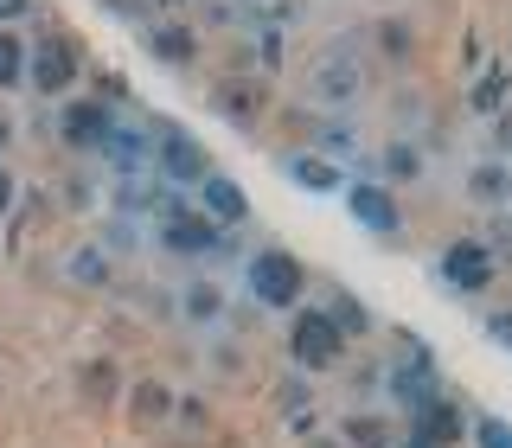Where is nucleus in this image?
I'll return each instance as SVG.
<instances>
[{
	"label": "nucleus",
	"instance_id": "nucleus-1",
	"mask_svg": "<svg viewBox=\"0 0 512 448\" xmlns=\"http://www.w3.org/2000/svg\"><path fill=\"white\" fill-rule=\"evenodd\" d=\"M244 295L250 308H269V314H295L308 301V263L282 244H263L244 256Z\"/></svg>",
	"mask_w": 512,
	"mask_h": 448
},
{
	"label": "nucleus",
	"instance_id": "nucleus-2",
	"mask_svg": "<svg viewBox=\"0 0 512 448\" xmlns=\"http://www.w3.org/2000/svg\"><path fill=\"white\" fill-rule=\"evenodd\" d=\"M148 167H154V180H167V186H180V192H199L205 173H218L212 154H205V141L192 135V128H180L173 116H154L148 122Z\"/></svg>",
	"mask_w": 512,
	"mask_h": 448
},
{
	"label": "nucleus",
	"instance_id": "nucleus-3",
	"mask_svg": "<svg viewBox=\"0 0 512 448\" xmlns=\"http://www.w3.org/2000/svg\"><path fill=\"white\" fill-rule=\"evenodd\" d=\"M436 282L448 295H487L500 282V250L487 237H448L442 256H436Z\"/></svg>",
	"mask_w": 512,
	"mask_h": 448
},
{
	"label": "nucleus",
	"instance_id": "nucleus-4",
	"mask_svg": "<svg viewBox=\"0 0 512 448\" xmlns=\"http://www.w3.org/2000/svg\"><path fill=\"white\" fill-rule=\"evenodd\" d=\"M77 77H84V45L71 39V32H45L39 45H26V84L39 96H71Z\"/></svg>",
	"mask_w": 512,
	"mask_h": 448
},
{
	"label": "nucleus",
	"instance_id": "nucleus-5",
	"mask_svg": "<svg viewBox=\"0 0 512 448\" xmlns=\"http://www.w3.org/2000/svg\"><path fill=\"white\" fill-rule=\"evenodd\" d=\"M154 244L167 250V256H186V263H218V256H231V231L212 224L199 205H180L173 218H160Z\"/></svg>",
	"mask_w": 512,
	"mask_h": 448
},
{
	"label": "nucleus",
	"instance_id": "nucleus-6",
	"mask_svg": "<svg viewBox=\"0 0 512 448\" xmlns=\"http://www.w3.org/2000/svg\"><path fill=\"white\" fill-rule=\"evenodd\" d=\"M288 359H295L301 372H333V365L346 359V333L333 327L327 308H295L288 314Z\"/></svg>",
	"mask_w": 512,
	"mask_h": 448
},
{
	"label": "nucleus",
	"instance_id": "nucleus-7",
	"mask_svg": "<svg viewBox=\"0 0 512 448\" xmlns=\"http://www.w3.org/2000/svg\"><path fill=\"white\" fill-rule=\"evenodd\" d=\"M384 397H391L404 416H416L429 397H442V372H436V359H429L423 340H404L397 365H384Z\"/></svg>",
	"mask_w": 512,
	"mask_h": 448
},
{
	"label": "nucleus",
	"instance_id": "nucleus-8",
	"mask_svg": "<svg viewBox=\"0 0 512 448\" xmlns=\"http://www.w3.org/2000/svg\"><path fill=\"white\" fill-rule=\"evenodd\" d=\"M116 103H103V96H64L58 103V141L77 154H109V141H116Z\"/></svg>",
	"mask_w": 512,
	"mask_h": 448
},
{
	"label": "nucleus",
	"instance_id": "nucleus-9",
	"mask_svg": "<svg viewBox=\"0 0 512 448\" xmlns=\"http://www.w3.org/2000/svg\"><path fill=\"white\" fill-rule=\"evenodd\" d=\"M346 212H352V224H365L372 237H397V224H404V199H397V186H384L372 173V180H346Z\"/></svg>",
	"mask_w": 512,
	"mask_h": 448
},
{
	"label": "nucleus",
	"instance_id": "nucleus-10",
	"mask_svg": "<svg viewBox=\"0 0 512 448\" xmlns=\"http://www.w3.org/2000/svg\"><path fill=\"white\" fill-rule=\"evenodd\" d=\"M212 103H218V116L231 122V128H256L269 116V84L256 71H244V77H218L212 84Z\"/></svg>",
	"mask_w": 512,
	"mask_h": 448
},
{
	"label": "nucleus",
	"instance_id": "nucleus-11",
	"mask_svg": "<svg viewBox=\"0 0 512 448\" xmlns=\"http://www.w3.org/2000/svg\"><path fill=\"white\" fill-rule=\"evenodd\" d=\"M468 423H474V416L442 391V397H429V404L410 416V436H423L429 448H461V442H468Z\"/></svg>",
	"mask_w": 512,
	"mask_h": 448
},
{
	"label": "nucleus",
	"instance_id": "nucleus-12",
	"mask_svg": "<svg viewBox=\"0 0 512 448\" xmlns=\"http://www.w3.org/2000/svg\"><path fill=\"white\" fill-rule=\"evenodd\" d=\"M180 410V391L167 378H135L128 384V429H167Z\"/></svg>",
	"mask_w": 512,
	"mask_h": 448
},
{
	"label": "nucleus",
	"instance_id": "nucleus-13",
	"mask_svg": "<svg viewBox=\"0 0 512 448\" xmlns=\"http://www.w3.org/2000/svg\"><path fill=\"white\" fill-rule=\"evenodd\" d=\"M282 180L301 192H346V167L320 148H295V154H282Z\"/></svg>",
	"mask_w": 512,
	"mask_h": 448
},
{
	"label": "nucleus",
	"instance_id": "nucleus-14",
	"mask_svg": "<svg viewBox=\"0 0 512 448\" xmlns=\"http://www.w3.org/2000/svg\"><path fill=\"white\" fill-rule=\"evenodd\" d=\"M192 199H199V212L212 218V224H224V231H237V224H250V199H244V186H237L231 173H205Z\"/></svg>",
	"mask_w": 512,
	"mask_h": 448
},
{
	"label": "nucleus",
	"instance_id": "nucleus-15",
	"mask_svg": "<svg viewBox=\"0 0 512 448\" xmlns=\"http://www.w3.org/2000/svg\"><path fill=\"white\" fill-rule=\"evenodd\" d=\"M359 84H365V71H359V58H352V52H327V58H320V71H314V96H320L327 109L359 103Z\"/></svg>",
	"mask_w": 512,
	"mask_h": 448
},
{
	"label": "nucleus",
	"instance_id": "nucleus-16",
	"mask_svg": "<svg viewBox=\"0 0 512 448\" xmlns=\"http://www.w3.org/2000/svg\"><path fill=\"white\" fill-rule=\"evenodd\" d=\"M224 314H231V295H224L218 276H192L180 288V320L186 327H224Z\"/></svg>",
	"mask_w": 512,
	"mask_h": 448
},
{
	"label": "nucleus",
	"instance_id": "nucleus-17",
	"mask_svg": "<svg viewBox=\"0 0 512 448\" xmlns=\"http://www.w3.org/2000/svg\"><path fill=\"white\" fill-rule=\"evenodd\" d=\"M141 45H148L167 71H192V64H199V39H192V26L154 20V26H141Z\"/></svg>",
	"mask_w": 512,
	"mask_h": 448
},
{
	"label": "nucleus",
	"instance_id": "nucleus-18",
	"mask_svg": "<svg viewBox=\"0 0 512 448\" xmlns=\"http://www.w3.org/2000/svg\"><path fill=\"white\" fill-rule=\"evenodd\" d=\"M468 199L487 205V212H500V205H512V160L506 154H487L468 167Z\"/></svg>",
	"mask_w": 512,
	"mask_h": 448
},
{
	"label": "nucleus",
	"instance_id": "nucleus-19",
	"mask_svg": "<svg viewBox=\"0 0 512 448\" xmlns=\"http://www.w3.org/2000/svg\"><path fill=\"white\" fill-rule=\"evenodd\" d=\"M423 173H429V154L416 148L410 135H397V141H384V148H378V180L384 186H416Z\"/></svg>",
	"mask_w": 512,
	"mask_h": 448
},
{
	"label": "nucleus",
	"instance_id": "nucleus-20",
	"mask_svg": "<svg viewBox=\"0 0 512 448\" xmlns=\"http://www.w3.org/2000/svg\"><path fill=\"white\" fill-rule=\"evenodd\" d=\"M64 276H71L77 288H116V256H109L103 244H77L71 256H64Z\"/></svg>",
	"mask_w": 512,
	"mask_h": 448
},
{
	"label": "nucleus",
	"instance_id": "nucleus-21",
	"mask_svg": "<svg viewBox=\"0 0 512 448\" xmlns=\"http://www.w3.org/2000/svg\"><path fill=\"white\" fill-rule=\"evenodd\" d=\"M340 442H346V448H391L397 429L384 423L378 410H346V416H340Z\"/></svg>",
	"mask_w": 512,
	"mask_h": 448
},
{
	"label": "nucleus",
	"instance_id": "nucleus-22",
	"mask_svg": "<svg viewBox=\"0 0 512 448\" xmlns=\"http://www.w3.org/2000/svg\"><path fill=\"white\" fill-rule=\"evenodd\" d=\"M77 391H84L90 404H116L122 397V365L116 359H84L77 365Z\"/></svg>",
	"mask_w": 512,
	"mask_h": 448
},
{
	"label": "nucleus",
	"instance_id": "nucleus-23",
	"mask_svg": "<svg viewBox=\"0 0 512 448\" xmlns=\"http://www.w3.org/2000/svg\"><path fill=\"white\" fill-rule=\"evenodd\" d=\"M327 314H333V327H340L346 340H365V333H372V308H365L359 295H346V288L327 295Z\"/></svg>",
	"mask_w": 512,
	"mask_h": 448
},
{
	"label": "nucleus",
	"instance_id": "nucleus-24",
	"mask_svg": "<svg viewBox=\"0 0 512 448\" xmlns=\"http://www.w3.org/2000/svg\"><path fill=\"white\" fill-rule=\"evenodd\" d=\"M26 84V39L13 26H0V96H13Z\"/></svg>",
	"mask_w": 512,
	"mask_h": 448
},
{
	"label": "nucleus",
	"instance_id": "nucleus-25",
	"mask_svg": "<svg viewBox=\"0 0 512 448\" xmlns=\"http://www.w3.org/2000/svg\"><path fill=\"white\" fill-rule=\"evenodd\" d=\"M314 148L340 160V154H352V148H359V128H352L346 116H327V122H314Z\"/></svg>",
	"mask_w": 512,
	"mask_h": 448
},
{
	"label": "nucleus",
	"instance_id": "nucleus-26",
	"mask_svg": "<svg viewBox=\"0 0 512 448\" xmlns=\"http://www.w3.org/2000/svg\"><path fill=\"white\" fill-rule=\"evenodd\" d=\"M468 442H474V448H512V416L480 410L474 423H468Z\"/></svg>",
	"mask_w": 512,
	"mask_h": 448
},
{
	"label": "nucleus",
	"instance_id": "nucleus-27",
	"mask_svg": "<svg viewBox=\"0 0 512 448\" xmlns=\"http://www.w3.org/2000/svg\"><path fill=\"white\" fill-rule=\"evenodd\" d=\"M96 244H103L109 256H128V250H141V231H135V218H128V212H109V218H103V237H96Z\"/></svg>",
	"mask_w": 512,
	"mask_h": 448
},
{
	"label": "nucleus",
	"instance_id": "nucleus-28",
	"mask_svg": "<svg viewBox=\"0 0 512 448\" xmlns=\"http://www.w3.org/2000/svg\"><path fill=\"white\" fill-rule=\"evenodd\" d=\"M173 423L199 436V429H212V404H205V397H180V410H173Z\"/></svg>",
	"mask_w": 512,
	"mask_h": 448
},
{
	"label": "nucleus",
	"instance_id": "nucleus-29",
	"mask_svg": "<svg viewBox=\"0 0 512 448\" xmlns=\"http://www.w3.org/2000/svg\"><path fill=\"white\" fill-rule=\"evenodd\" d=\"M384 52H391V58H410L416 52V32L404 20H384Z\"/></svg>",
	"mask_w": 512,
	"mask_h": 448
},
{
	"label": "nucleus",
	"instance_id": "nucleus-30",
	"mask_svg": "<svg viewBox=\"0 0 512 448\" xmlns=\"http://www.w3.org/2000/svg\"><path fill=\"white\" fill-rule=\"evenodd\" d=\"M480 327H487V340L500 346V352H512V308H493L487 320H480Z\"/></svg>",
	"mask_w": 512,
	"mask_h": 448
},
{
	"label": "nucleus",
	"instance_id": "nucleus-31",
	"mask_svg": "<svg viewBox=\"0 0 512 448\" xmlns=\"http://www.w3.org/2000/svg\"><path fill=\"white\" fill-rule=\"evenodd\" d=\"M346 384H352V391H384V365H378V359L352 365V378H346Z\"/></svg>",
	"mask_w": 512,
	"mask_h": 448
},
{
	"label": "nucleus",
	"instance_id": "nucleus-32",
	"mask_svg": "<svg viewBox=\"0 0 512 448\" xmlns=\"http://www.w3.org/2000/svg\"><path fill=\"white\" fill-rule=\"evenodd\" d=\"M13 205H20V180H13V167L0 160V218H7Z\"/></svg>",
	"mask_w": 512,
	"mask_h": 448
},
{
	"label": "nucleus",
	"instance_id": "nucleus-33",
	"mask_svg": "<svg viewBox=\"0 0 512 448\" xmlns=\"http://www.w3.org/2000/svg\"><path fill=\"white\" fill-rule=\"evenodd\" d=\"M32 13V0H0V26H13V20H26Z\"/></svg>",
	"mask_w": 512,
	"mask_h": 448
},
{
	"label": "nucleus",
	"instance_id": "nucleus-34",
	"mask_svg": "<svg viewBox=\"0 0 512 448\" xmlns=\"http://www.w3.org/2000/svg\"><path fill=\"white\" fill-rule=\"evenodd\" d=\"M109 7H116L122 20H148V0H109Z\"/></svg>",
	"mask_w": 512,
	"mask_h": 448
},
{
	"label": "nucleus",
	"instance_id": "nucleus-35",
	"mask_svg": "<svg viewBox=\"0 0 512 448\" xmlns=\"http://www.w3.org/2000/svg\"><path fill=\"white\" fill-rule=\"evenodd\" d=\"M493 148H500V154H506V160H512V116H506V122H500V128H493Z\"/></svg>",
	"mask_w": 512,
	"mask_h": 448
},
{
	"label": "nucleus",
	"instance_id": "nucleus-36",
	"mask_svg": "<svg viewBox=\"0 0 512 448\" xmlns=\"http://www.w3.org/2000/svg\"><path fill=\"white\" fill-rule=\"evenodd\" d=\"M7 141H13V109L0 103V154H7Z\"/></svg>",
	"mask_w": 512,
	"mask_h": 448
},
{
	"label": "nucleus",
	"instance_id": "nucleus-37",
	"mask_svg": "<svg viewBox=\"0 0 512 448\" xmlns=\"http://www.w3.org/2000/svg\"><path fill=\"white\" fill-rule=\"evenodd\" d=\"M301 448H346L340 436H320V429H314V436H301Z\"/></svg>",
	"mask_w": 512,
	"mask_h": 448
},
{
	"label": "nucleus",
	"instance_id": "nucleus-38",
	"mask_svg": "<svg viewBox=\"0 0 512 448\" xmlns=\"http://www.w3.org/2000/svg\"><path fill=\"white\" fill-rule=\"evenodd\" d=\"M391 448H429V442H423V436H410V429H404V436H397Z\"/></svg>",
	"mask_w": 512,
	"mask_h": 448
},
{
	"label": "nucleus",
	"instance_id": "nucleus-39",
	"mask_svg": "<svg viewBox=\"0 0 512 448\" xmlns=\"http://www.w3.org/2000/svg\"><path fill=\"white\" fill-rule=\"evenodd\" d=\"M154 7H180V0H154Z\"/></svg>",
	"mask_w": 512,
	"mask_h": 448
},
{
	"label": "nucleus",
	"instance_id": "nucleus-40",
	"mask_svg": "<svg viewBox=\"0 0 512 448\" xmlns=\"http://www.w3.org/2000/svg\"><path fill=\"white\" fill-rule=\"evenodd\" d=\"M506 212H512V205H506Z\"/></svg>",
	"mask_w": 512,
	"mask_h": 448
}]
</instances>
